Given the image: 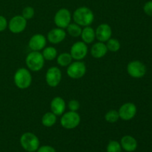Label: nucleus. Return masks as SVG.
<instances>
[{
    "label": "nucleus",
    "instance_id": "obj_28",
    "mask_svg": "<svg viewBox=\"0 0 152 152\" xmlns=\"http://www.w3.org/2000/svg\"><path fill=\"white\" fill-rule=\"evenodd\" d=\"M68 107L70 111H77L80 108V103L77 99H71L68 102Z\"/></svg>",
    "mask_w": 152,
    "mask_h": 152
},
{
    "label": "nucleus",
    "instance_id": "obj_31",
    "mask_svg": "<svg viewBox=\"0 0 152 152\" xmlns=\"http://www.w3.org/2000/svg\"><path fill=\"white\" fill-rule=\"evenodd\" d=\"M8 22L4 16L0 15V32H2L7 28Z\"/></svg>",
    "mask_w": 152,
    "mask_h": 152
},
{
    "label": "nucleus",
    "instance_id": "obj_4",
    "mask_svg": "<svg viewBox=\"0 0 152 152\" xmlns=\"http://www.w3.org/2000/svg\"><path fill=\"white\" fill-rule=\"evenodd\" d=\"M45 61V59L40 51H31L26 56L25 64L29 70L34 72H38L44 67Z\"/></svg>",
    "mask_w": 152,
    "mask_h": 152
},
{
    "label": "nucleus",
    "instance_id": "obj_8",
    "mask_svg": "<svg viewBox=\"0 0 152 152\" xmlns=\"http://www.w3.org/2000/svg\"><path fill=\"white\" fill-rule=\"evenodd\" d=\"M71 13L67 8H61L55 13L53 21L57 28L65 29L71 22Z\"/></svg>",
    "mask_w": 152,
    "mask_h": 152
},
{
    "label": "nucleus",
    "instance_id": "obj_7",
    "mask_svg": "<svg viewBox=\"0 0 152 152\" xmlns=\"http://www.w3.org/2000/svg\"><path fill=\"white\" fill-rule=\"evenodd\" d=\"M86 65L82 61L71 62L67 68V74L71 79L78 80L85 76L86 73Z\"/></svg>",
    "mask_w": 152,
    "mask_h": 152
},
{
    "label": "nucleus",
    "instance_id": "obj_25",
    "mask_svg": "<svg viewBox=\"0 0 152 152\" xmlns=\"http://www.w3.org/2000/svg\"><path fill=\"white\" fill-rule=\"evenodd\" d=\"M120 119L118 111L117 110H109L105 115V120L109 123H114Z\"/></svg>",
    "mask_w": 152,
    "mask_h": 152
},
{
    "label": "nucleus",
    "instance_id": "obj_22",
    "mask_svg": "<svg viewBox=\"0 0 152 152\" xmlns=\"http://www.w3.org/2000/svg\"><path fill=\"white\" fill-rule=\"evenodd\" d=\"M72 56L70 53H62L56 57L58 65L62 67H68L72 62Z\"/></svg>",
    "mask_w": 152,
    "mask_h": 152
},
{
    "label": "nucleus",
    "instance_id": "obj_29",
    "mask_svg": "<svg viewBox=\"0 0 152 152\" xmlns=\"http://www.w3.org/2000/svg\"><path fill=\"white\" fill-rule=\"evenodd\" d=\"M143 11L147 16L152 17V0L145 3L143 6Z\"/></svg>",
    "mask_w": 152,
    "mask_h": 152
},
{
    "label": "nucleus",
    "instance_id": "obj_19",
    "mask_svg": "<svg viewBox=\"0 0 152 152\" xmlns=\"http://www.w3.org/2000/svg\"><path fill=\"white\" fill-rule=\"evenodd\" d=\"M80 37H81L83 42H84L86 44H91L94 41L95 38H96L95 30L91 26L84 27V28L82 30Z\"/></svg>",
    "mask_w": 152,
    "mask_h": 152
},
{
    "label": "nucleus",
    "instance_id": "obj_23",
    "mask_svg": "<svg viewBox=\"0 0 152 152\" xmlns=\"http://www.w3.org/2000/svg\"><path fill=\"white\" fill-rule=\"evenodd\" d=\"M66 29L68 34L73 37H80L82 33V30H83L82 29L81 26L77 25L75 22H74V23H70V25L67 27Z\"/></svg>",
    "mask_w": 152,
    "mask_h": 152
},
{
    "label": "nucleus",
    "instance_id": "obj_6",
    "mask_svg": "<svg viewBox=\"0 0 152 152\" xmlns=\"http://www.w3.org/2000/svg\"><path fill=\"white\" fill-rule=\"evenodd\" d=\"M127 72L131 77L140 79L145 77L147 68L145 64L140 60H133L127 65Z\"/></svg>",
    "mask_w": 152,
    "mask_h": 152
},
{
    "label": "nucleus",
    "instance_id": "obj_1",
    "mask_svg": "<svg viewBox=\"0 0 152 152\" xmlns=\"http://www.w3.org/2000/svg\"><path fill=\"white\" fill-rule=\"evenodd\" d=\"M73 19L74 22L81 27L90 26L94 20V14L93 11L88 7H80L74 10L73 13Z\"/></svg>",
    "mask_w": 152,
    "mask_h": 152
},
{
    "label": "nucleus",
    "instance_id": "obj_21",
    "mask_svg": "<svg viewBox=\"0 0 152 152\" xmlns=\"http://www.w3.org/2000/svg\"><path fill=\"white\" fill-rule=\"evenodd\" d=\"M42 54L43 57L45 60L52 61L57 57L58 52L54 47L48 46V47H45L43 49Z\"/></svg>",
    "mask_w": 152,
    "mask_h": 152
},
{
    "label": "nucleus",
    "instance_id": "obj_26",
    "mask_svg": "<svg viewBox=\"0 0 152 152\" xmlns=\"http://www.w3.org/2000/svg\"><path fill=\"white\" fill-rule=\"evenodd\" d=\"M107 152H122L121 145L116 140H111L106 148Z\"/></svg>",
    "mask_w": 152,
    "mask_h": 152
},
{
    "label": "nucleus",
    "instance_id": "obj_11",
    "mask_svg": "<svg viewBox=\"0 0 152 152\" xmlns=\"http://www.w3.org/2000/svg\"><path fill=\"white\" fill-rule=\"evenodd\" d=\"M137 112V108L133 102L124 103L120 106L118 111L120 119L125 121H129L134 118Z\"/></svg>",
    "mask_w": 152,
    "mask_h": 152
},
{
    "label": "nucleus",
    "instance_id": "obj_3",
    "mask_svg": "<svg viewBox=\"0 0 152 152\" xmlns=\"http://www.w3.org/2000/svg\"><path fill=\"white\" fill-rule=\"evenodd\" d=\"M21 146L24 150L28 152H35L40 146V141L38 137L31 132H25L21 136Z\"/></svg>",
    "mask_w": 152,
    "mask_h": 152
},
{
    "label": "nucleus",
    "instance_id": "obj_30",
    "mask_svg": "<svg viewBox=\"0 0 152 152\" xmlns=\"http://www.w3.org/2000/svg\"><path fill=\"white\" fill-rule=\"evenodd\" d=\"M37 152H56L55 148L50 145H42L39 147Z\"/></svg>",
    "mask_w": 152,
    "mask_h": 152
},
{
    "label": "nucleus",
    "instance_id": "obj_14",
    "mask_svg": "<svg viewBox=\"0 0 152 152\" xmlns=\"http://www.w3.org/2000/svg\"><path fill=\"white\" fill-rule=\"evenodd\" d=\"M95 34H96V38L97 39L98 41L102 42H106L109 39L111 38L112 29L108 24H100L96 28V31H95Z\"/></svg>",
    "mask_w": 152,
    "mask_h": 152
},
{
    "label": "nucleus",
    "instance_id": "obj_18",
    "mask_svg": "<svg viewBox=\"0 0 152 152\" xmlns=\"http://www.w3.org/2000/svg\"><path fill=\"white\" fill-rule=\"evenodd\" d=\"M108 48L105 42H98L94 44L91 48V54L95 59H100L104 57L108 53Z\"/></svg>",
    "mask_w": 152,
    "mask_h": 152
},
{
    "label": "nucleus",
    "instance_id": "obj_16",
    "mask_svg": "<svg viewBox=\"0 0 152 152\" xmlns=\"http://www.w3.org/2000/svg\"><path fill=\"white\" fill-rule=\"evenodd\" d=\"M66 108V103L63 98L56 96L50 102V110L51 112L56 116H62L65 113Z\"/></svg>",
    "mask_w": 152,
    "mask_h": 152
},
{
    "label": "nucleus",
    "instance_id": "obj_5",
    "mask_svg": "<svg viewBox=\"0 0 152 152\" xmlns=\"http://www.w3.org/2000/svg\"><path fill=\"white\" fill-rule=\"evenodd\" d=\"M81 117L77 111L65 112L60 118V124L64 129L71 130L76 129L80 125Z\"/></svg>",
    "mask_w": 152,
    "mask_h": 152
},
{
    "label": "nucleus",
    "instance_id": "obj_27",
    "mask_svg": "<svg viewBox=\"0 0 152 152\" xmlns=\"http://www.w3.org/2000/svg\"><path fill=\"white\" fill-rule=\"evenodd\" d=\"M34 14H35V10H34V7H31V6H27L22 10V16L26 20H29V19H32L34 16Z\"/></svg>",
    "mask_w": 152,
    "mask_h": 152
},
{
    "label": "nucleus",
    "instance_id": "obj_9",
    "mask_svg": "<svg viewBox=\"0 0 152 152\" xmlns=\"http://www.w3.org/2000/svg\"><path fill=\"white\" fill-rule=\"evenodd\" d=\"M88 48L87 44L83 41L76 42L72 45L70 50V54L72 56L73 59L76 61H81L87 56Z\"/></svg>",
    "mask_w": 152,
    "mask_h": 152
},
{
    "label": "nucleus",
    "instance_id": "obj_17",
    "mask_svg": "<svg viewBox=\"0 0 152 152\" xmlns=\"http://www.w3.org/2000/svg\"><path fill=\"white\" fill-rule=\"evenodd\" d=\"M122 149L127 152H134L137 148V141L134 137L131 135H125L120 140Z\"/></svg>",
    "mask_w": 152,
    "mask_h": 152
},
{
    "label": "nucleus",
    "instance_id": "obj_10",
    "mask_svg": "<svg viewBox=\"0 0 152 152\" xmlns=\"http://www.w3.org/2000/svg\"><path fill=\"white\" fill-rule=\"evenodd\" d=\"M27 20L22 16V15H17L14 16L10 19L8 22L9 31L13 34H20L23 32L27 27Z\"/></svg>",
    "mask_w": 152,
    "mask_h": 152
},
{
    "label": "nucleus",
    "instance_id": "obj_12",
    "mask_svg": "<svg viewBox=\"0 0 152 152\" xmlns=\"http://www.w3.org/2000/svg\"><path fill=\"white\" fill-rule=\"evenodd\" d=\"M45 80L48 86L51 88L58 86L62 80V72L58 67L53 66L48 69L45 74Z\"/></svg>",
    "mask_w": 152,
    "mask_h": 152
},
{
    "label": "nucleus",
    "instance_id": "obj_2",
    "mask_svg": "<svg viewBox=\"0 0 152 152\" xmlns=\"http://www.w3.org/2000/svg\"><path fill=\"white\" fill-rule=\"evenodd\" d=\"M13 82L18 88L22 90L28 88L32 83V76L29 70L25 68L16 70L13 76Z\"/></svg>",
    "mask_w": 152,
    "mask_h": 152
},
{
    "label": "nucleus",
    "instance_id": "obj_24",
    "mask_svg": "<svg viewBox=\"0 0 152 152\" xmlns=\"http://www.w3.org/2000/svg\"><path fill=\"white\" fill-rule=\"evenodd\" d=\"M106 47L108 50L111 52H117L120 49V42L118 39L111 38L106 42Z\"/></svg>",
    "mask_w": 152,
    "mask_h": 152
},
{
    "label": "nucleus",
    "instance_id": "obj_13",
    "mask_svg": "<svg viewBox=\"0 0 152 152\" xmlns=\"http://www.w3.org/2000/svg\"><path fill=\"white\" fill-rule=\"evenodd\" d=\"M47 39L43 34H36L33 35L28 42V46L32 51H40L46 47Z\"/></svg>",
    "mask_w": 152,
    "mask_h": 152
},
{
    "label": "nucleus",
    "instance_id": "obj_20",
    "mask_svg": "<svg viewBox=\"0 0 152 152\" xmlns=\"http://www.w3.org/2000/svg\"><path fill=\"white\" fill-rule=\"evenodd\" d=\"M57 116L53 114V112H47L42 117V124L45 127L50 128L54 126L57 121Z\"/></svg>",
    "mask_w": 152,
    "mask_h": 152
},
{
    "label": "nucleus",
    "instance_id": "obj_15",
    "mask_svg": "<svg viewBox=\"0 0 152 152\" xmlns=\"http://www.w3.org/2000/svg\"><path fill=\"white\" fill-rule=\"evenodd\" d=\"M66 37V32L62 28H56L50 30L47 35V40L52 44H59L64 41Z\"/></svg>",
    "mask_w": 152,
    "mask_h": 152
}]
</instances>
